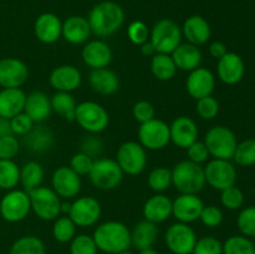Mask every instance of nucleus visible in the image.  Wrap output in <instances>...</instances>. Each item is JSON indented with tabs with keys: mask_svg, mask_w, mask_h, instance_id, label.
<instances>
[{
	"mask_svg": "<svg viewBox=\"0 0 255 254\" xmlns=\"http://www.w3.org/2000/svg\"><path fill=\"white\" fill-rule=\"evenodd\" d=\"M34 34L42 44H55L62 34L61 19L54 12H42L34 22Z\"/></svg>",
	"mask_w": 255,
	"mask_h": 254,
	"instance_id": "obj_22",
	"label": "nucleus"
},
{
	"mask_svg": "<svg viewBox=\"0 0 255 254\" xmlns=\"http://www.w3.org/2000/svg\"><path fill=\"white\" fill-rule=\"evenodd\" d=\"M20 183V167L14 159H0V189L10 191Z\"/></svg>",
	"mask_w": 255,
	"mask_h": 254,
	"instance_id": "obj_36",
	"label": "nucleus"
},
{
	"mask_svg": "<svg viewBox=\"0 0 255 254\" xmlns=\"http://www.w3.org/2000/svg\"><path fill=\"white\" fill-rule=\"evenodd\" d=\"M29 79V69L17 57L0 59V86L2 89H21Z\"/></svg>",
	"mask_w": 255,
	"mask_h": 254,
	"instance_id": "obj_15",
	"label": "nucleus"
},
{
	"mask_svg": "<svg viewBox=\"0 0 255 254\" xmlns=\"http://www.w3.org/2000/svg\"><path fill=\"white\" fill-rule=\"evenodd\" d=\"M132 116L141 125L156 119V110L151 102L141 100V101H137L132 107Z\"/></svg>",
	"mask_w": 255,
	"mask_h": 254,
	"instance_id": "obj_48",
	"label": "nucleus"
},
{
	"mask_svg": "<svg viewBox=\"0 0 255 254\" xmlns=\"http://www.w3.org/2000/svg\"><path fill=\"white\" fill-rule=\"evenodd\" d=\"M233 159L237 164L243 167L255 164V139L247 138L237 144Z\"/></svg>",
	"mask_w": 255,
	"mask_h": 254,
	"instance_id": "obj_41",
	"label": "nucleus"
},
{
	"mask_svg": "<svg viewBox=\"0 0 255 254\" xmlns=\"http://www.w3.org/2000/svg\"><path fill=\"white\" fill-rule=\"evenodd\" d=\"M70 207H71V203L69 202H61V214H69Z\"/></svg>",
	"mask_w": 255,
	"mask_h": 254,
	"instance_id": "obj_58",
	"label": "nucleus"
},
{
	"mask_svg": "<svg viewBox=\"0 0 255 254\" xmlns=\"http://www.w3.org/2000/svg\"><path fill=\"white\" fill-rule=\"evenodd\" d=\"M138 254H161L159 252H157L156 249L152 247V248H147V249H142V251H139Z\"/></svg>",
	"mask_w": 255,
	"mask_h": 254,
	"instance_id": "obj_59",
	"label": "nucleus"
},
{
	"mask_svg": "<svg viewBox=\"0 0 255 254\" xmlns=\"http://www.w3.org/2000/svg\"><path fill=\"white\" fill-rule=\"evenodd\" d=\"M119 254H133V253H131V252L126 251V252H121V253H119Z\"/></svg>",
	"mask_w": 255,
	"mask_h": 254,
	"instance_id": "obj_60",
	"label": "nucleus"
},
{
	"mask_svg": "<svg viewBox=\"0 0 255 254\" xmlns=\"http://www.w3.org/2000/svg\"><path fill=\"white\" fill-rule=\"evenodd\" d=\"M75 121L89 133L99 134L109 127L110 115L99 102L82 101L76 106Z\"/></svg>",
	"mask_w": 255,
	"mask_h": 254,
	"instance_id": "obj_5",
	"label": "nucleus"
},
{
	"mask_svg": "<svg viewBox=\"0 0 255 254\" xmlns=\"http://www.w3.org/2000/svg\"><path fill=\"white\" fill-rule=\"evenodd\" d=\"M221 202L224 208L229 211H237L244 203V194L238 187L232 186L221 191Z\"/></svg>",
	"mask_w": 255,
	"mask_h": 254,
	"instance_id": "obj_44",
	"label": "nucleus"
},
{
	"mask_svg": "<svg viewBox=\"0 0 255 254\" xmlns=\"http://www.w3.org/2000/svg\"><path fill=\"white\" fill-rule=\"evenodd\" d=\"M112 57H114V52H112L110 45L100 39L85 42L81 50L82 61L91 70L109 67L112 61Z\"/></svg>",
	"mask_w": 255,
	"mask_h": 254,
	"instance_id": "obj_19",
	"label": "nucleus"
},
{
	"mask_svg": "<svg viewBox=\"0 0 255 254\" xmlns=\"http://www.w3.org/2000/svg\"><path fill=\"white\" fill-rule=\"evenodd\" d=\"M89 24L91 32L99 37H109L116 34L125 22V11L115 1H101L89 12Z\"/></svg>",
	"mask_w": 255,
	"mask_h": 254,
	"instance_id": "obj_1",
	"label": "nucleus"
},
{
	"mask_svg": "<svg viewBox=\"0 0 255 254\" xmlns=\"http://www.w3.org/2000/svg\"><path fill=\"white\" fill-rule=\"evenodd\" d=\"M182 29L174 20L164 19L154 22L149 30V41L158 54H169L182 42Z\"/></svg>",
	"mask_w": 255,
	"mask_h": 254,
	"instance_id": "obj_4",
	"label": "nucleus"
},
{
	"mask_svg": "<svg viewBox=\"0 0 255 254\" xmlns=\"http://www.w3.org/2000/svg\"><path fill=\"white\" fill-rule=\"evenodd\" d=\"M102 207L101 203L95 197L84 196L75 199L70 207L67 216L72 219L76 227L89 228L95 226L101 218Z\"/></svg>",
	"mask_w": 255,
	"mask_h": 254,
	"instance_id": "obj_14",
	"label": "nucleus"
},
{
	"mask_svg": "<svg viewBox=\"0 0 255 254\" xmlns=\"http://www.w3.org/2000/svg\"><path fill=\"white\" fill-rule=\"evenodd\" d=\"M203 142L208 148L209 156L213 158L229 159V161L233 158L238 144L236 133L229 127L222 125L211 127L207 131Z\"/></svg>",
	"mask_w": 255,
	"mask_h": 254,
	"instance_id": "obj_7",
	"label": "nucleus"
},
{
	"mask_svg": "<svg viewBox=\"0 0 255 254\" xmlns=\"http://www.w3.org/2000/svg\"><path fill=\"white\" fill-rule=\"evenodd\" d=\"M142 213L146 221L154 224L163 223L172 216V199L163 193L153 194L144 202Z\"/></svg>",
	"mask_w": 255,
	"mask_h": 254,
	"instance_id": "obj_26",
	"label": "nucleus"
},
{
	"mask_svg": "<svg viewBox=\"0 0 255 254\" xmlns=\"http://www.w3.org/2000/svg\"><path fill=\"white\" fill-rule=\"evenodd\" d=\"M87 17L80 15H72L62 21V34L61 36L71 45H82L89 41L91 35Z\"/></svg>",
	"mask_w": 255,
	"mask_h": 254,
	"instance_id": "obj_28",
	"label": "nucleus"
},
{
	"mask_svg": "<svg viewBox=\"0 0 255 254\" xmlns=\"http://www.w3.org/2000/svg\"><path fill=\"white\" fill-rule=\"evenodd\" d=\"M26 94L22 89H1L0 90V116L12 119L24 111Z\"/></svg>",
	"mask_w": 255,
	"mask_h": 254,
	"instance_id": "obj_31",
	"label": "nucleus"
},
{
	"mask_svg": "<svg viewBox=\"0 0 255 254\" xmlns=\"http://www.w3.org/2000/svg\"><path fill=\"white\" fill-rule=\"evenodd\" d=\"M137 136L138 142L147 151H161L171 142L169 125L159 119H153L139 125Z\"/></svg>",
	"mask_w": 255,
	"mask_h": 254,
	"instance_id": "obj_11",
	"label": "nucleus"
},
{
	"mask_svg": "<svg viewBox=\"0 0 255 254\" xmlns=\"http://www.w3.org/2000/svg\"><path fill=\"white\" fill-rule=\"evenodd\" d=\"M148 187L156 193H163L172 184V169L164 166L154 167L147 177Z\"/></svg>",
	"mask_w": 255,
	"mask_h": 254,
	"instance_id": "obj_39",
	"label": "nucleus"
},
{
	"mask_svg": "<svg viewBox=\"0 0 255 254\" xmlns=\"http://www.w3.org/2000/svg\"><path fill=\"white\" fill-rule=\"evenodd\" d=\"M44 167L37 161H27L20 167V184L27 193L41 186L44 181Z\"/></svg>",
	"mask_w": 255,
	"mask_h": 254,
	"instance_id": "obj_33",
	"label": "nucleus"
},
{
	"mask_svg": "<svg viewBox=\"0 0 255 254\" xmlns=\"http://www.w3.org/2000/svg\"><path fill=\"white\" fill-rule=\"evenodd\" d=\"M76 224L69 216L57 217L52 224V237L59 243H70L76 236Z\"/></svg>",
	"mask_w": 255,
	"mask_h": 254,
	"instance_id": "obj_38",
	"label": "nucleus"
},
{
	"mask_svg": "<svg viewBox=\"0 0 255 254\" xmlns=\"http://www.w3.org/2000/svg\"><path fill=\"white\" fill-rule=\"evenodd\" d=\"M81 71L74 65H60L55 67L49 76V84L59 92H74L81 86Z\"/></svg>",
	"mask_w": 255,
	"mask_h": 254,
	"instance_id": "obj_20",
	"label": "nucleus"
},
{
	"mask_svg": "<svg viewBox=\"0 0 255 254\" xmlns=\"http://www.w3.org/2000/svg\"><path fill=\"white\" fill-rule=\"evenodd\" d=\"M204 203L198 194L179 193L174 201H172V216L181 223H193L199 219Z\"/></svg>",
	"mask_w": 255,
	"mask_h": 254,
	"instance_id": "obj_17",
	"label": "nucleus"
},
{
	"mask_svg": "<svg viewBox=\"0 0 255 254\" xmlns=\"http://www.w3.org/2000/svg\"><path fill=\"white\" fill-rule=\"evenodd\" d=\"M203 168L206 183L213 189L223 191L228 187L236 186L237 169L229 159L213 158Z\"/></svg>",
	"mask_w": 255,
	"mask_h": 254,
	"instance_id": "obj_12",
	"label": "nucleus"
},
{
	"mask_svg": "<svg viewBox=\"0 0 255 254\" xmlns=\"http://www.w3.org/2000/svg\"><path fill=\"white\" fill-rule=\"evenodd\" d=\"M89 84L92 91L101 96H111L120 89L119 76L109 67L91 70L89 75Z\"/></svg>",
	"mask_w": 255,
	"mask_h": 254,
	"instance_id": "obj_29",
	"label": "nucleus"
},
{
	"mask_svg": "<svg viewBox=\"0 0 255 254\" xmlns=\"http://www.w3.org/2000/svg\"><path fill=\"white\" fill-rule=\"evenodd\" d=\"M20 149V142L15 134L0 137V159H12Z\"/></svg>",
	"mask_w": 255,
	"mask_h": 254,
	"instance_id": "obj_50",
	"label": "nucleus"
},
{
	"mask_svg": "<svg viewBox=\"0 0 255 254\" xmlns=\"http://www.w3.org/2000/svg\"><path fill=\"white\" fill-rule=\"evenodd\" d=\"M219 109L221 107H219L218 100L212 96V95L197 100L196 111L202 120L209 121V120L216 119L219 114Z\"/></svg>",
	"mask_w": 255,
	"mask_h": 254,
	"instance_id": "obj_43",
	"label": "nucleus"
},
{
	"mask_svg": "<svg viewBox=\"0 0 255 254\" xmlns=\"http://www.w3.org/2000/svg\"><path fill=\"white\" fill-rule=\"evenodd\" d=\"M12 134L11 127H10V120L0 116V137Z\"/></svg>",
	"mask_w": 255,
	"mask_h": 254,
	"instance_id": "obj_56",
	"label": "nucleus"
},
{
	"mask_svg": "<svg viewBox=\"0 0 255 254\" xmlns=\"http://www.w3.org/2000/svg\"><path fill=\"white\" fill-rule=\"evenodd\" d=\"M94 158H91L90 156H87L84 152H77L70 159L69 167L74 172H76L80 177L81 176H89L90 171L92 168V164H94Z\"/></svg>",
	"mask_w": 255,
	"mask_h": 254,
	"instance_id": "obj_49",
	"label": "nucleus"
},
{
	"mask_svg": "<svg viewBox=\"0 0 255 254\" xmlns=\"http://www.w3.org/2000/svg\"><path fill=\"white\" fill-rule=\"evenodd\" d=\"M237 226L246 237H255V206L247 207L239 213Z\"/></svg>",
	"mask_w": 255,
	"mask_h": 254,
	"instance_id": "obj_46",
	"label": "nucleus"
},
{
	"mask_svg": "<svg viewBox=\"0 0 255 254\" xmlns=\"http://www.w3.org/2000/svg\"><path fill=\"white\" fill-rule=\"evenodd\" d=\"M24 112L35 122L42 124L51 115V100L45 92L35 90L26 95Z\"/></svg>",
	"mask_w": 255,
	"mask_h": 254,
	"instance_id": "obj_27",
	"label": "nucleus"
},
{
	"mask_svg": "<svg viewBox=\"0 0 255 254\" xmlns=\"http://www.w3.org/2000/svg\"><path fill=\"white\" fill-rule=\"evenodd\" d=\"M22 144L30 153L42 154L52 148L55 136L49 127L36 124L25 136H22Z\"/></svg>",
	"mask_w": 255,
	"mask_h": 254,
	"instance_id": "obj_24",
	"label": "nucleus"
},
{
	"mask_svg": "<svg viewBox=\"0 0 255 254\" xmlns=\"http://www.w3.org/2000/svg\"><path fill=\"white\" fill-rule=\"evenodd\" d=\"M9 254H46V248L37 237L24 236L12 243Z\"/></svg>",
	"mask_w": 255,
	"mask_h": 254,
	"instance_id": "obj_37",
	"label": "nucleus"
},
{
	"mask_svg": "<svg viewBox=\"0 0 255 254\" xmlns=\"http://www.w3.org/2000/svg\"><path fill=\"white\" fill-rule=\"evenodd\" d=\"M192 254H223V244L212 236L197 239Z\"/></svg>",
	"mask_w": 255,
	"mask_h": 254,
	"instance_id": "obj_47",
	"label": "nucleus"
},
{
	"mask_svg": "<svg viewBox=\"0 0 255 254\" xmlns=\"http://www.w3.org/2000/svg\"><path fill=\"white\" fill-rule=\"evenodd\" d=\"M227 46L226 44H223L222 41H214L209 45V54L212 57L219 60L221 57H223L227 54Z\"/></svg>",
	"mask_w": 255,
	"mask_h": 254,
	"instance_id": "obj_55",
	"label": "nucleus"
},
{
	"mask_svg": "<svg viewBox=\"0 0 255 254\" xmlns=\"http://www.w3.org/2000/svg\"><path fill=\"white\" fill-rule=\"evenodd\" d=\"M125 173L121 167L116 162V159L96 158L92 164V168L89 173L90 182L92 186L96 187L100 191H112L116 189L121 184Z\"/></svg>",
	"mask_w": 255,
	"mask_h": 254,
	"instance_id": "obj_6",
	"label": "nucleus"
},
{
	"mask_svg": "<svg viewBox=\"0 0 255 254\" xmlns=\"http://www.w3.org/2000/svg\"><path fill=\"white\" fill-rule=\"evenodd\" d=\"M31 211L41 221H55L61 216V198L51 187H37L29 192Z\"/></svg>",
	"mask_w": 255,
	"mask_h": 254,
	"instance_id": "obj_8",
	"label": "nucleus"
},
{
	"mask_svg": "<svg viewBox=\"0 0 255 254\" xmlns=\"http://www.w3.org/2000/svg\"><path fill=\"white\" fill-rule=\"evenodd\" d=\"M164 242L172 254H192L197 242V234L189 224H171L164 233Z\"/></svg>",
	"mask_w": 255,
	"mask_h": 254,
	"instance_id": "obj_13",
	"label": "nucleus"
},
{
	"mask_svg": "<svg viewBox=\"0 0 255 254\" xmlns=\"http://www.w3.org/2000/svg\"><path fill=\"white\" fill-rule=\"evenodd\" d=\"M51 109L55 114L64 117L67 121H75L76 114V100L70 92L56 91L51 97Z\"/></svg>",
	"mask_w": 255,
	"mask_h": 254,
	"instance_id": "obj_35",
	"label": "nucleus"
},
{
	"mask_svg": "<svg viewBox=\"0 0 255 254\" xmlns=\"http://www.w3.org/2000/svg\"><path fill=\"white\" fill-rule=\"evenodd\" d=\"M223 254H255V246L246 236L229 237L223 244Z\"/></svg>",
	"mask_w": 255,
	"mask_h": 254,
	"instance_id": "obj_40",
	"label": "nucleus"
},
{
	"mask_svg": "<svg viewBox=\"0 0 255 254\" xmlns=\"http://www.w3.org/2000/svg\"><path fill=\"white\" fill-rule=\"evenodd\" d=\"M172 184L179 193L198 194L207 184L203 166L189 159L178 162L172 168Z\"/></svg>",
	"mask_w": 255,
	"mask_h": 254,
	"instance_id": "obj_3",
	"label": "nucleus"
},
{
	"mask_svg": "<svg viewBox=\"0 0 255 254\" xmlns=\"http://www.w3.org/2000/svg\"><path fill=\"white\" fill-rule=\"evenodd\" d=\"M139 50H141V54L142 55H144V56H153L154 54H156V50H154V47H153V45L151 44V41H147V42H144L143 45H141V46H139Z\"/></svg>",
	"mask_w": 255,
	"mask_h": 254,
	"instance_id": "obj_57",
	"label": "nucleus"
},
{
	"mask_svg": "<svg viewBox=\"0 0 255 254\" xmlns=\"http://www.w3.org/2000/svg\"><path fill=\"white\" fill-rule=\"evenodd\" d=\"M51 188L60 198H75L81 191V177L67 166H60L51 176Z\"/></svg>",
	"mask_w": 255,
	"mask_h": 254,
	"instance_id": "obj_16",
	"label": "nucleus"
},
{
	"mask_svg": "<svg viewBox=\"0 0 255 254\" xmlns=\"http://www.w3.org/2000/svg\"><path fill=\"white\" fill-rule=\"evenodd\" d=\"M199 221L209 228L219 227L223 222V212L217 206H204L199 216Z\"/></svg>",
	"mask_w": 255,
	"mask_h": 254,
	"instance_id": "obj_51",
	"label": "nucleus"
},
{
	"mask_svg": "<svg viewBox=\"0 0 255 254\" xmlns=\"http://www.w3.org/2000/svg\"><path fill=\"white\" fill-rule=\"evenodd\" d=\"M171 56L176 64L177 70L188 72L201 66L202 60H203L201 49L189 42H181L173 50Z\"/></svg>",
	"mask_w": 255,
	"mask_h": 254,
	"instance_id": "obj_30",
	"label": "nucleus"
},
{
	"mask_svg": "<svg viewBox=\"0 0 255 254\" xmlns=\"http://www.w3.org/2000/svg\"><path fill=\"white\" fill-rule=\"evenodd\" d=\"M97 249L107 254H119L131 247V231L119 221H107L99 224L92 234Z\"/></svg>",
	"mask_w": 255,
	"mask_h": 254,
	"instance_id": "obj_2",
	"label": "nucleus"
},
{
	"mask_svg": "<svg viewBox=\"0 0 255 254\" xmlns=\"http://www.w3.org/2000/svg\"><path fill=\"white\" fill-rule=\"evenodd\" d=\"M116 162L125 174L138 176L147 166V149L137 141L124 142L117 149Z\"/></svg>",
	"mask_w": 255,
	"mask_h": 254,
	"instance_id": "obj_10",
	"label": "nucleus"
},
{
	"mask_svg": "<svg viewBox=\"0 0 255 254\" xmlns=\"http://www.w3.org/2000/svg\"><path fill=\"white\" fill-rule=\"evenodd\" d=\"M169 134L174 146L187 149L198 139V126L192 117L179 116L169 125Z\"/></svg>",
	"mask_w": 255,
	"mask_h": 254,
	"instance_id": "obj_21",
	"label": "nucleus"
},
{
	"mask_svg": "<svg viewBox=\"0 0 255 254\" xmlns=\"http://www.w3.org/2000/svg\"><path fill=\"white\" fill-rule=\"evenodd\" d=\"M181 29L182 35L187 40V42L196 45V46L207 44L211 39V25L201 15H191L189 17H187Z\"/></svg>",
	"mask_w": 255,
	"mask_h": 254,
	"instance_id": "obj_25",
	"label": "nucleus"
},
{
	"mask_svg": "<svg viewBox=\"0 0 255 254\" xmlns=\"http://www.w3.org/2000/svg\"><path fill=\"white\" fill-rule=\"evenodd\" d=\"M35 125L36 124L24 111L10 119V127H11L12 134H15V136H25Z\"/></svg>",
	"mask_w": 255,
	"mask_h": 254,
	"instance_id": "obj_52",
	"label": "nucleus"
},
{
	"mask_svg": "<svg viewBox=\"0 0 255 254\" xmlns=\"http://www.w3.org/2000/svg\"><path fill=\"white\" fill-rule=\"evenodd\" d=\"M158 238V227L152 222L139 221L131 231V246L137 251L152 248Z\"/></svg>",
	"mask_w": 255,
	"mask_h": 254,
	"instance_id": "obj_32",
	"label": "nucleus"
},
{
	"mask_svg": "<svg viewBox=\"0 0 255 254\" xmlns=\"http://www.w3.org/2000/svg\"><path fill=\"white\" fill-rule=\"evenodd\" d=\"M187 156H188L189 161L194 162L197 164H203L208 161L209 158V152L207 148L206 143L203 141H198L191 144V146L187 148Z\"/></svg>",
	"mask_w": 255,
	"mask_h": 254,
	"instance_id": "obj_54",
	"label": "nucleus"
},
{
	"mask_svg": "<svg viewBox=\"0 0 255 254\" xmlns=\"http://www.w3.org/2000/svg\"><path fill=\"white\" fill-rule=\"evenodd\" d=\"M151 72L159 81H169L177 74V67L169 54H156L151 59Z\"/></svg>",
	"mask_w": 255,
	"mask_h": 254,
	"instance_id": "obj_34",
	"label": "nucleus"
},
{
	"mask_svg": "<svg viewBox=\"0 0 255 254\" xmlns=\"http://www.w3.org/2000/svg\"><path fill=\"white\" fill-rule=\"evenodd\" d=\"M127 37L133 45L141 46L149 40V29L141 20H134L127 26Z\"/></svg>",
	"mask_w": 255,
	"mask_h": 254,
	"instance_id": "obj_45",
	"label": "nucleus"
},
{
	"mask_svg": "<svg viewBox=\"0 0 255 254\" xmlns=\"http://www.w3.org/2000/svg\"><path fill=\"white\" fill-rule=\"evenodd\" d=\"M216 87V76L211 70L206 67H197L189 72L186 80V90L192 99L211 96Z\"/></svg>",
	"mask_w": 255,
	"mask_h": 254,
	"instance_id": "obj_18",
	"label": "nucleus"
},
{
	"mask_svg": "<svg viewBox=\"0 0 255 254\" xmlns=\"http://www.w3.org/2000/svg\"><path fill=\"white\" fill-rule=\"evenodd\" d=\"M102 149H104V143H102L101 138L94 133H90L89 136L85 137L80 144V151L94 159H96L102 153Z\"/></svg>",
	"mask_w": 255,
	"mask_h": 254,
	"instance_id": "obj_53",
	"label": "nucleus"
},
{
	"mask_svg": "<svg viewBox=\"0 0 255 254\" xmlns=\"http://www.w3.org/2000/svg\"><path fill=\"white\" fill-rule=\"evenodd\" d=\"M31 212L29 193L24 189H10L0 201V216L9 223L24 221Z\"/></svg>",
	"mask_w": 255,
	"mask_h": 254,
	"instance_id": "obj_9",
	"label": "nucleus"
},
{
	"mask_svg": "<svg viewBox=\"0 0 255 254\" xmlns=\"http://www.w3.org/2000/svg\"><path fill=\"white\" fill-rule=\"evenodd\" d=\"M97 252L96 243L89 234H77L70 242V254H97Z\"/></svg>",
	"mask_w": 255,
	"mask_h": 254,
	"instance_id": "obj_42",
	"label": "nucleus"
},
{
	"mask_svg": "<svg viewBox=\"0 0 255 254\" xmlns=\"http://www.w3.org/2000/svg\"><path fill=\"white\" fill-rule=\"evenodd\" d=\"M246 74V64L236 52H227L218 60L217 75L226 85H236L242 81Z\"/></svg>",
	"mask_w": 255,
	"mask_h": 254,
	"instance_id": "obj_23",
	"label": "nucleus"
}]
</instances>
